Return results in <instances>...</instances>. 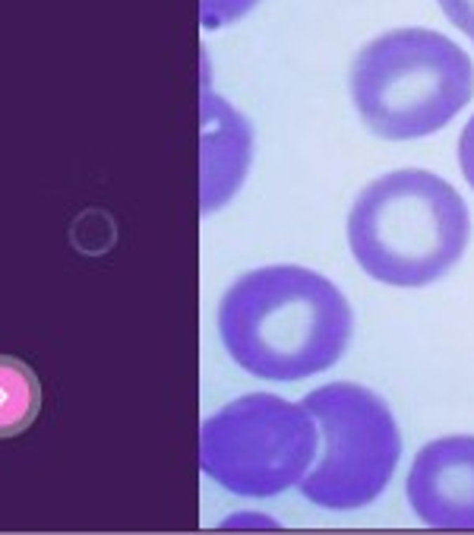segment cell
<instances>
[{"instance_id":"6da1fadb","label":"cell","mask_w":474,"mask_h":535,"mask_svg":"<svg viewBox=\"0 0 474 535\" xmlns=\"http://www.w3.org/2000/svg\"><path fill=\"white\" fill-rule=\"evenodd\" d=\"M221 349L259 380L294 383L341 361L354 314L332 279L275 263L237 276L215 311Z\"/></svg>"},{"instance_id":"7a4b0ae2","label":"cell","mask_w":474,"mask_h":535,"mask_svg":"<svg viewBox=\"0 0 474 535\" xmlns=\"http://www.w3.org/2000/svg\"><path fill=\"white\" fill-rule=\"evenodd\" d=\"M348 247L370 279L423 288L461 260L471 216L461 193L427 168L379 174L354 197L345 222Z\"/></svg>"},{"instance_id":"3957f363","label":"cell","mask_w":474,"mask_h":535,"mask_svg":"<svg viewBox=\"0 0 474 535\" xmlns=\"http://www.w3.org/2000/svg\"><path fill=\"white\" fill-rule=\"evenodd\" d=\"M351 105L379 140H423L449 127L474 96V64L449 35L423 26L389 29L357 51L348 73Z\"/></svg>"},{"instance_id":"277c9868","label":"cell","mask_w":474,"mask_h":535,"mask_svg":"<svg viewBox=\"0 0 474 535\" xmlns=\"http://www.w3.org/2000/svg\"><path fill=\"white\" fill-rule=\"evenodd\" d=\"M301 402L320 431L316 459L297 482L301 494L338 513L373 503L389 488L402 456V434L389 402L351 380L316 387Z\"/></svg>"},{"instance_id":"5b68a950","label":"cell","mask_w":474,"mask_h":535,"mask_svg":"<svg viewBox=\"0 0 474 535\" xmlns=\"http://www.w3.org/2000/svg\"><path fill=\"white\" fill-rule=\"evenodd\" d=\"M320 431L303 402L246 393L199 427V469L240 497H275L297 488L316 459Z\"/></svg>"},{"instance_id":"8992f818","label":"cell","mask_w":474,"mask_h":535,"mask_svg":"<svg viewBox=\"0 0 474 535\" xmlns=\"http://www.w3.org/2000/svg\"><path fill=\"white\" fill-rule=\"evenodd\" d=\"M404 494L423 526L474 529V434L423 444L408 469Z\"/></svg>"},{"instance_id":"52a82bcc","label":"cell","mask_w":474,"mask_h":535,"mask_svg":"<svg viewBox=\"0 0 474 535\" xmlns=\"http://www.w3.org/2000/svg\"><path fill=\"white\" fill-rule=\"evenodd\" d=\"M202 155L199 200L202 212H215L240 191L253 162V127L234 105L212 89H202Z\"/></svg>"},{"instance_id":"ba28073f","label":"cell","mask_w":474,"mask_h":535,"mask_svg":"<svg viewBox=\"0 0 474 535\" xmlns=\"http://www.w3.org/2000/svg\"><path fill=\"white\" fill-rule=\"evenodd\" d=\"M41 408V383L25 361L0 355V440L29 431Z\"/></svg>"},{"instance_id":"9c48e42d","label":"cell","mask_w":474,"mask_h":535,"mask_svg":"<svg viewBox=\"0 0 474 535\" xmlns=\"http://www.w3.org/2000/svg\"><path fill=\"white\" fill-rule=\"evenodd\" d=\"M259 0H199V20L206 29H225L246 16Z\"/></svg>"},{"instance_id":"30bf717a","label":"cell","mask_w":474,"mask_h":535,"mask_svg":"<svg viewBox=\"0 0 474 535\" xmlns=\"http://www.w3.org/2000/svg\"><path fill=\"white\" fill-rule=\"evenodd\" d=\"M449 22L474 45V0H436Z\"/></svg>"},{"instance_id":"8fae6325","label":"cell","mask_w":474,"mask_h":535,"mask_svg":"<svg viewBox=\"0 0 474 535\" xmlns=\"http://www.w3.org/2000/svg\"><path fill=\"white\" fill-rule=\"evenodd\" d=\"M459 168H461V178L474 191V115L468 117V124L461 127V136H459Z\"/></svg>"}]
</instances>
